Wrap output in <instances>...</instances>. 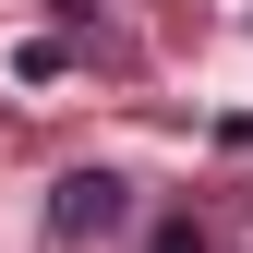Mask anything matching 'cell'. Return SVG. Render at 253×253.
<instances>
[{
    "mask_svg": "<svg viewBox=\"0 0 253 253\" xmlns=\"http://www.w3.org/2000/svg\"><path fill=\"white\" fill-rule=\"evenodd\" d=\"M109 229H133V181L121 169H73L48 193V241H109Z\"/></svg>",
    "mask_w": 253,
    "mask_h": 253,
    "instance_id": "6da1fadb",
    "label": "cell"
},
{
    "mask_svg": "<svg viewBox=\"0 0 253 253\" xmlns=\"http://www.w3.org/2000/svg\"><path fill=\"white\" fill-rule=\"evenodd\" d=\"M157 253H205V229H193V217H181V229H157Z\"/></svg>",
    "mask_w": 253,
    "mask_h": 253,
    "instance_id": "7a4b0ae2",
    "label": "cell"
}]
</instances>
